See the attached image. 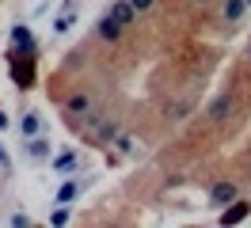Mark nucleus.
I'll list each match as a JSON object with an SVG mask.
<instances>
[{
  "label": "nucleus",
  "mask_w": 251,
  "mask_h": 228,
  "mask_svg": "<svg viewBox=\"0 0 251 228\" xmlns=\"http://www.w3.org/2000/svg\"><path fill=\"white\" fill-rule=\"evenodd\" d=\"M236 198H240V186H236L232 179H217L213 186H209V202L221 205V209H225V205H232Z\"/></svg>",
  "instance_id": "f257e3e1"
},
{
  "label": "nucleus",
  "mask_w": 251,
  "mask_h": 228,
  "mask_svg": "<svg viewBox=\"0 0 251 228\" xmlns=\"http://www.w3.org/2000/svg\"><path fill=\"white\" fill-rule=\"evenodd\" d=\"M236 110V99H232V91H221L213 103L205 106V114H209V122H225L228 114Z\"/></svg>",
  "instance_id": "f03ea898"
},
{
  "label": "nucleus",
  "mask_w": 251,
  "mask_h": 228,
  "mask_svg": "<svg viewBox=\"0 0 251 228\" xmlns=\"http://www.w3.org/2000/svg\"><path fill=\"white\" fill-rule=\"evenodd\" d=\"M251 0H221V23H240Z\"/></svg>",
  "instance_id": "7ed1b4c3"
},
{
  "label": "nucleus",
  "mask_w": 251,
  "mask_h": 228,
  "mask_svg": "<svg viewBox=\"0 0 251 228\" xmlns=\"http://www.w3.org/2000/svg\"><path fill=\"white\" fill-rule=\"evenodd\" d=\"M107 15H110V19H118L122 27H129V23H137V8H133L129 0H114Z\"/></svg>",
  "instance_id": "20e7f679"
},
{
  "label": "nucleus",
  "mask_w": 251,
  "mask_h": 228,
  "mask_svg": "<svg viewBox=\"0 0 251 228\" xmlns=\"http://www.w3.org/2000/svg\"><path fill=\"white\" fill-rule=\"evenodd\" d=\"M95 30H99V38H103V42H110V46H114V42H122V23H118V19H110V15H103V19H99V27H95Z\"/></svg>",
  "instance_id": "39448f33"
},
{
  "label": "nucleus",
  "mask_w": 251,
  "mask_h": 228,
  "mask_svg": "<svg viewBox=\"0 0 251 228\" xmlns=\"http://www.w3.org/2000/svg\"><path fill=\"white\" fill-rule=\"evenodd\" d=\"M248 213H251V202H240V198H236L232 205H225V209H221V225H240Z\"/></svg>",
  "instance_id": "423d86ee"
},
{
  "label": "nucleus",
  "mask_w": 251,
  "mask_h": 228,
  "mask_svg": "<svg viewBox=\"0 0 251 228\" xmlns=\"http://www.w3.org/2000/svg\"><path fill=\"white\" fill-rule=\"evenodd\" d=\"M118 133H122V126H118L114 118H110V122H99V126L92 129V137L99 141V145H114V141H118Z\"/></svg>",
  "instance_id": "0eeeda50"
},
{
  "label": "nucleus",
  "mask_w": 251,
  "mask_h": 228,
  "mask_svg": "<svg viewBox=\"0 0 251 228\" xmlns=\"http://www.w3.org/2000/svg\"><path fill=\"white\" fill-rule=\"evenodd\" d=\"M65 110H69V114H88V110H92V95H88V91H73V95H69V99H65Z\"/></svg>",
  "instance_id": "6e6552de"
},
{
  "label": "nucleus",
  "mask_w": 251,
  "mask_h": 228,
  "mask_svg": "<svg viewBox=\"0 0 251 228\" xmlns=\"http://www.w3.org/2000/svg\"><path fill=\"white\" fill-rule=\"evenodd\" d=\"M12 76H16V84H19V88H31V84H34L31 53H27V57H23V65H19V61H16V65H12Z\"/></svg>",
  "instance_id": "1a4fd4ad"
},
{
  "label": "nucleus",
  "mask_w": 251,
  "mask_h": 228,
  "mask_svg": "<svg viewBox=\"0 0 251 228\" xmlns=\"http://www.w3.org/2000/svg\"><path fill=\"white\" fill-rule=\"evenodd\" d=\"M12 42H16V46H23V53H31V50H34L31 30H27V27H16V30H12Z\"/></svg>",
  "instance_id": "9d476101"
},
{
  "label": "nucleus",
  "mask_w": 251,
  "mask_h": 228,
  "mask_svg": "<svg viewBox=\"0 0 251 228\" xmlns=\"http://www.w3.org/2000/svg\"><path fill=\"white\" fill-rule=\"evenodd\" d=\"M27 152H31L34 160H42V156H46V152H50V145H46V141H42V137H31V145H27Z\"/></svg>",
  "instance_id": "9b49d317"
},
{
  "label": "nucleus",
  "mask_w": 251,
  "mask_h": 228,
  "mask_svg": "<svg viewBox=\"0 0 251 228\" xmlns=\"http://www.w3.org/2000/svg\"><path fill=\"white\" fill-rule=\"evenodd\" d=\"M38 126H42V122H38V114H27V118L19 122V129H23L27 137H34V133H38Z\"/></svg>",
  "instance_id": "f8f14e48"
},
{
  "label": "nucleus",
  "mask_w": 251,
  "mask_h": 228,
  "mask_svg": "<svg viewBox=\"0 0 251 228\" xmlns=\"http://www.w3.org/2000/svg\"><path fill=\"white\" fill-rule=\"evenodd\" d=\"M73 198H76V182H65L57 190V202H73Z\"/></svg>",
  "instance_id": "ddd939ff"
},
{
  "label": "nucleus",
  "mask_w": 251,
  "mask_h": 228,
  "mask_svg": "<svg viewBox=\"0 0 251 228\" xmlns=\"http://www.w3.org/2000/svg\"><path fill=\"white\" fill-rule=\"evenodd\" d=\"M187 110H190V103H187V99H183V103H175L172 110H168V114H172V118L179 122V118H187Z\"/></svg>",
  "instance_id": "4468645a"
},
{
  "label": "nucleus",
  "mask_w": 251,
  "mask_h": 228,
  "mask_svg": "<svg viewBox=\"0 0 251 228\" xmlns=\"http://www.w3.org/2000/svg\"><path fill=\"white\" fill-rule=\"evenodd\" d=\"M129 4L137 8V15H145V12H152V4H156V0H129Z\"/></svg>",
  "instance_id": "2eb2a0df"
},
{
  "label": "nucleus",
  "mask_w": 251,
  "mask_h": 228,
  "mask_svg": "<svg viewBox=\"0 0 251 228\" xmlns=\"http://www.w3.org/2000/svg\"><path fill=\"white\" fill-rule=\"evenodd\" d=\"M53 167H57V171H65V167H73V152H65V156H57V160H53Z\"/></svg>",
  "instance_id": "dca6fc26"
},
{
  "label": "nucleus",
  "mask_w": 251,
  "mask_h": 228,
  "mask_svg": "<svg viewBox=\"0 0 251 228\" xmlns=\"http://www.w3.org/2000/svg\"><path fill=\"white\" fill-rule=\"evenodd\" d=\"M114 145H118V152H129V149H133V137L118 133V141H114Z\"/></svg>",
  "instance_id": "f3484780"
},
{
  "label": "nucleus",
  "mask_w": 251,
  "mask_h": 228,
  "mask_svg": "<svg viewBox=\"0 0 251 228\" xmlns=\"http://www.w3.org/2000/svg\"><path fill=\"white\" fill-rule=\"evenodd\" d=\"M53 27H57V30H69V27H73V12H65L61 19H57V23H53Z\"/></svg>",
  "instance_id": "a211bd4d"
},
{
  "label": "nucleus",
  "mask_w": 251,
  "mask_h": 228,
  "mask_svg": "<svg viewBox=\"0 0 251 228\" xmlns=\"http://www.w3.org/2000/svg\"><path fill=\"white\" fill-rule=\"evenodd\" d=\"M8 167H12V160H8V152H4V145H0V175H8Z\"/></svg>",
  "instance_id": "6ab92c4d"
},
{
  "label": "nucleus",
  "mask_w": 251,
  "mask_h": 228,
  "mask_svg": "<svg viewBox=\"0 0 251 228\" xmlns=\"http://www.w3.org/2000/svg\"><path fill=\"white\" fill-rule=\"evenodd\" d=\"M12 225L23 228V225H31V217H27V213H12Z\"/></svg>",
  "instance_id": "aec40b11"
},
{
  "label": "nucleus",
  "mask_w": 251,
  "mask_h": 228,
  "mask_svg": "<svg viewBox=\"0 0 251 228\" xmlns=\"http://www.w3.org/2000/svg\"><path fill=\"white\" fill-rule=\"evenodd\" d=\"M4 126H8V114H4V110H0V129H4Z\"/></svg>",
  "instance_id": "412c9836"
},
{
  "label": "nucleus",
  "mask_w": 251,
  "mask_h": 228,
  "mask_svg": "<svg viewBox=\"0 0 251 228\" xmlns=\"http://www.w3.org/2000/svg\"><path fill=\"white\" fill-rule=\"evenodd\" d=\"M190 4H202V8H205V4H213V0H190Z\"/></svg>",
  "instance_id": "4be33fe9"
},
{
  "label": "nucleus",
  "mask_w": 251,
  "mask_h": 228,
  "mask_svg": "<svg viewBox=\"0 0 251 228\" xmlns=\"http://www.w3.org/2000/svg\"><path fill=\"white\" fill-rule=\"evenodd\" d=\"M248 57H251V42H248Z\"/></svg>",
  "instance_id": "5701e85b"
}]
</instances>
